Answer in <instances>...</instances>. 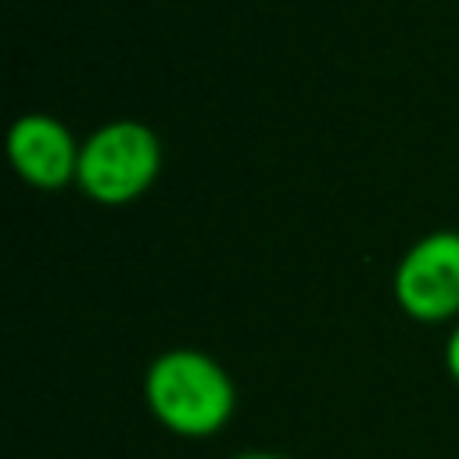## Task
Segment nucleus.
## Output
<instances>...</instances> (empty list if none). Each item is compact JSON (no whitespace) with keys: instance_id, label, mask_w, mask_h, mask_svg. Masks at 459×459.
<instances>
[{"instance_id":"f257e3e1","label":"nucleus","mask_w":459,"mask_h":459,"mask_svg":"<svg viewBox=\"0 0 459 459\" xmlns=\"http://www.w3.org/2000/svg\"><path fill=\"white\" fill-rule=\"evenodd\" d=\"M143 402L151 416L176 437H212L237 409L233 377L219 359L197 348H169L143 373Z\"/></svg>"},{"instance_id":"f03ea898","label":"nucleus","mask_w":459,"mask_h":459,"mask_svg":"<svg viewBox=\"0 0 459 459\" xmlns=\"http://www.w3.org/2000/svg\"><path fill=\"white\" fill-rule=\"evenodd\" d=\"M158 172L161 143L154 129L136 118H111L82 140L75 183L90 201L118 208L143 197Z\"/></svg>"},{"instance_id":"7ed1b4c3","label":"nucleus","mask_w":459,"mask_h":459,"mask_svg":"<svg viewBox=\"0 0 459 459\" xmlns=\"http://www.w3.org/2000/svg\"><path fill=\"white\" fill-rule=\"evenodd\" d=\"M391 290L416 323H448L459 316V230H434L405 247Z\"/></svg>"},{"instance_id":"20e7f679","label":"nucleus","mask_w":459,"mask_h":459,"mask_svg":"<svg viewBox=\"0 0 459 459\" xmlns=\"http://www.w3.org/2000/svg\"><path fill=\"white\" fill-rule=\"evenodd\" d=\"M82 143L72 136L65 122L47 111L18 115L7 129V158L18 179L39 190H57L75 183Z\"/></svg>"},{"instance_id":"39448f33","label":"nucleus","mask_w":459,"mask_h":459,"mask_svg":"<svg viewBox=\"0 0 459 459\" xmlns=\"http://www.w3.org/2000/svg\"><path fill=\"white\" fill-rule=\"evenodd\" d=\"M445 369H448V377H452V384L459 387V323L448 330V337H445Z\"/></svg>"},{"instance_id":"423d86ee","label":"nucleus","mask_w":459,"mask_h":459,"mask_svg":"<svg viewBox=\"0 0 459 459\" xmlns=\"http://www.w3.org/2000/svg\"><path fill=\"white\" fill-rule=\"evenodd\" d=\"M230 459H290V455H280V452H237Z\"/></svg>"}]
</instances>
